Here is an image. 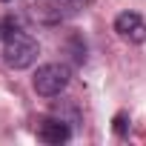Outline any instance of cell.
Here are the masks:
<instances>
[{"mask_svg": "<svg viewBox=\"0 0 146 146\" xmlns=\"http://www.w3.org/2000/svg\"><path fill=\"white\" fill-rule=\"evenodd\" d=\"M115 32L129 43H146V20L137 12H120L115 17Z\"/></svg>", "mask_w": 146, "mask_h": 146, "instance_id": "4", "label": "cell"}, {"mask_svg": "<svg viewBox=\"0 0 146 146\" xmlns=\"http://www.w3.org/2000/svg\"><path fill=\"white\" fill-rule=\"evenodd\" d=\"M0 3H9V0H0Z\"/></svg>", "mask_w": 146, "mask_h": 146, "instance_id": "7", "label": "cell"}, {"mask_svg": "<svg viewBox=\"0 0 146 146\" xmlns=\"http://www.w3.org/2000/svg\"><path fill=\"white\" fill-rule=\"evenodd\" d=\"M83 0H37L35 6V17H40L43 23H60L66 17H72L80 9Z\"/></svg>", "mask_w": 146, "mask_h": 146, "instance_id": "3", "label": "cell"}, {"mask_svg": "<svg viewBox=\"0 0 146 146\" xmlns=\"http://www.w3.org/2000/svg\"><path fill=\"white\" fill-rule=\"evenodd\" d=\"M69 80H72V69L66 63H46V66H40L35 72L32 86H35V92L40 98H54L69 86Z\"/></svg>", "mask_w": 146, "mask_h": 146, "instance_id": "2", "label": "cell"}, {"mask_svg": "<svg viewBox=\"0 0 146 146\" xmlns=\"http://www.w3.org/2000/svg\"><path fill=\"white\" fill-rule=\"evenodd\" d=\"M3 35V60L12 66V69H29L37 54H40V43L20 32V29H12V32H0Z\"/></svg>", "mask_w": 146, "mask_h": 146, "instance_id": "1", "label": "cell"}, {"mask_svg": "<svg viewBox=\"0 0 146 146\" xmlns=\"http://www.w3.org/2000/svg\"><path fill=\"white\" fill-rule=\"evenodd\" d=\"M37 137L49 146H60V143L72 140V126L63 117H43L40 126H37Z\"/></svg>", "mask_w": 146, "mask_h": 146, "instance_id": "5", "label": "cell"}, {"mask_svg": "<svg viewBox=\"0 0 146 146\" xmlns=\"http://www.w3.org/2000/svg\"><path fill=\"white\" fill-rule=\"evenodd\" d=\"M115 132L117 135H126V112H117L115 115Z\"/></svg>", "mask_w": 146, "mask_h": 146, "instance_id": "6", "label": "cell"}]
</instances>
